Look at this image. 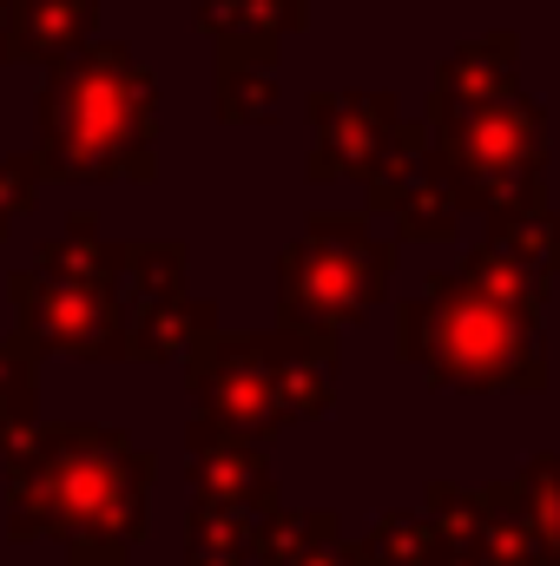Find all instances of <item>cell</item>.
<instances>
[{"label": "cell", "instance_id": "1", "mask_svg": "<svg viewBox=\"0 0 560 566\" xmlns=\"http://www.w3.org/2000/svg\"><path fill=\"white\" fill-rule=\"evenodd\" d=\"M158 99L133 53L80 46L46 99H40V145L53 178H152Z\"/></svg>", "mask_w": 560, "mask_h": 566}, {"label": "cell", "instance_id": "2", "mask_svg": "<svg viewBox=\"0 0 560 566\" xmlns=\"http://www.w3.org/2000/svg\"><path fill=\"white\" fill-rule=\"evenodd\" d=\"M403 356L442 389H541L548 349L541 316L508 310L462 277H435L403 310Z\"/></svg>", "mask_w": 560, "mask_h": 566}, {"label": "cell", "instance_id": "3", "mask_svg": "<svg viewBox=\"0 0 560 566\" xmlns=\"http://www.w3.org/2000/svg\"><path fill=\"white\" fill-rule=\"evenodd\" d=\"M27 501H33V527H60L73 554L86 541V547H106V560H120V547L139 541L145 454L100 428H60L20 468V507Z\"/></svg>", "mask_w": 560, "mask_h": 566}, {"label": "cell", "instance_id": "4", "mask_svg": "<svg viewBox=\"0 0 560 566\" xmlns=\"http://www.w3.org/2000/svg\"><path fill=\"white\" fill-rule=\"evenodd\" d=\"M435 165L462 211H535L548 178V113L528 93H508L495 106H475L455 126H435Z\"/></svg>", "mask_w": 560, "mask_h": 566}, {"label": "cell", "instance_id": "5", "mask_svg": "<svg viewBox=\"0 0 560 566\" xmlns=\"http://www.w3.org/2000/svg\"><path fill=\"white\" fill-rule=\"evenodd\" d=\"M390 277H396V244H383L363 218H317L283 251V323L330 336V329L356 323L370 303H383Z\"/></svg>", "mask_w": 560, "mask_h": 566}, {"label": "cell", "instance_id": "6", "mask_svg": "<svg viewBox=\"0 0 560 566\" xmlns=\"http://www.w3.org/2000/svg\"><path fill=\"white\" fill-rule=\"evenodd\" d=\"M73 244H46L33 277H13L20 323L46 349H80V356H113L126 349L120 303H113V251H93V224H73Z\"/></svg>", "mask_w": 560, "mask_h": 566}, {"label": "cell", "instance_id": "7", "mask_svg": "<svg viewBox=\"0 0 560 566\" xmlns=\"http://www.w3.org/2000/svg\"><path fill=\"white\" fill-rule=\"evenodd\" d=\"M191 389L205 402L211 428L265 441L278 422H290V343L278 336H205L191 349Z\"/></svg>", "mask_w": 560, "mask_h": 566}, {"label": "cell", "instance_id": "8", "mask_svg": "<svg viewBox=\"0 0 560 566\" xmlns=\"http://www.w3.org/2000/svg\"><path fill=\"white\" fill-rule=\"evenodd\" d=\"M422 521L435 527L442 566H548L541 541L528 534V521L508 501V481H495V488L435 481Z\"/></svg>", "mask_w": 560, "mask_h": 566}, {"label": "cell", "instance_id": "9", "mask_svg": "<svg viewBox=\"0 0 560 566\" xmlns=\"http://www.w3.org/2000/svg\"><path fill=\"white\" fill-rule=\"evenodd\" d=\"M310 126H317L310 178L370 185L396 158V139H403V119H396L390 93H323V99H310Z\"/></svg>", "mask_w": 560, "mask_h": 566}, {"label": "cell", "instance_id": "10", "mask_svg": "<svg viewBox=\"0 0 560 566\" xmlns=\"http://www.w3.org/2000/svg\"><path fill=\"white\" fill-rule=\"evenodd\" d=\"M370 198H376V211L396 218V231L409 244H448L462 231V205H455V191H448V178H442L422 126H403L396 158L370 178Z\"/></svg>", "mask_w": 560, "mask_h": 566}, {"label": "cell", "instance_id": "11", "mask_svg": "<svg viewBox=\"0 0 560 566\" xmlns=\"http://www.w3.org/2000/svg\"><path fill=\"white\" fill-rule=\"evenodd\" d=\"M521 93L515 80V33H488V40H468L442 73H435V99H428V126H455L468 119L475 106H495Z\"/></svg>", "mask_w": 560, "mask_h": 566}, {"label": "cell", "instance_id": "12", "mask_svg": "<svg viewBox=\"0 0 560 566\" xmlns=\"http://www.w3.org/2000/svg\"><path fill=\"white\" fill-rule=\"evenodd\" d=\"M93 20L100 0H0V60H73Z\"/></svg>", "mask_w": 560, "mask_h": 566}, {"label": "cell", "instance_id": "13", "mask_svg": "<svg viewBox=\"0 0 560 566\" xmlns=\"http://www.w3.org/2000/svg\"><path fill=\"white\" fill-rule=\"evenodd\" d=\"M191 448H198V494H205L211 507L271 514V468H265L258 441H245V434H225V428L198 422Z\"/></svg>", "mask_w": 560, "mask_h": 566}, {"label": "cell", "instance_id": "14", "mask_svg": "<svg viewBox=\"0 0 560 566\" xmlns=\"http://www.w3.org/2000/svg\"><path fill=\"white\" fill-rule=\"evenodd\" d=\"M198 27L218 40V60H251L271 66L278 33L303 27V0H205Z\"/></svg>", "mask_w": 560, "mask_h": 566}, {"label": "cell", "instance_id": "15", "mask_svg": "<svg viewBox=\"0 0 560 566\" xmlns=\"http://www.w3.org/2000/svg\"><path fill=\"white\" fill-rule=\"evenodd\" d=\"M488 244H495L515 271H528L541 290L560 277V211H548V205H535V211H508V218H488Z\"/></svg>", "mask_w": 560, "mask_h": 566}, {"label": "cell", "instance_id": "16", "mask_svg": "<svg viewBox=\"0 0 560 566\" xmlns=\"http://www.w3.org/2000/svg\"><path fill=\"white\" fill-rule=\"evenodd\" d=\"M515 514L528 521V534L541 541L548 566H560V454H535L515 481H508Z\"/></svg>", "mask_w": 560, "mask_h": 566}, {"label": "cell", "instance_id": "17", "mask_svg": "<svg viewBox=\"0 0 560 566\" xmlns=\"http://www.w3.org/2000/svg\"><path fill=\"white\" fill-rule=\"evenodd\" d=\"M455 277L468 283V290H481V296H495V303H508V310H528V316H541V303H548V290L528 277V271H515L495 244H481Z\"/></svg>", "mask_w": 560, "mask_h": 566}, {"label": "cell", "instance_id": "18", "mask_svg": "<svg viewBox=\"0 0 560 566\" xmlns=\"http://www.w3.org/2000/svg\"><path fill=\"white\" fill-rule=\"evenodd\" d=\"M370 566H442V547H435V527L422 514H383L370 547H363Z\"/></svg>", "mask_w": 560, "mask_h": 566}, {"label": "cell", "instance_id": "19", "mask_svg": "<svg viewBox=\"0 0 560 566\" xmlns=\"http://www.w3.org/2000/svg\"><path fill=\"white\" fill-rule=\"evenodd\" d=\"M218 93H225V119L231 126H258V119H271L278 106V93H271V66H251V60H218Z\"/></svg>", "mask_w": 560, "mask_h": 566}, {"label": "cell", "instance_id": "20", "mask_svg": "<svg viewBox=\"0 0 560 566\" xmlns=\"http://www.w3.org/2000/svg\"><path fill=\"white\" fill-rule=\"evenodd\" d=\"M27 205H33V165L27 158H0V238H7V224Z\"/></svg>", "mask_w": 560, "mask_h": 566}, {"label": "cell", "instance_id": "21", "mask_svg": "<svg viewBox=\"0 0 560 566\" xmlns=\"http://www.w3.org/2000/svg\"><path fill=\"white\" fill-rule=\"evenodd\" d=\"M363 566H370V560H363Z\"/></svg>", "mask_w": 560, "mask_h": 566}]
</instances>
